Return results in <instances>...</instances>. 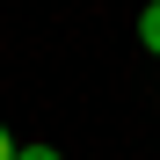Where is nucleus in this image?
<instances>
[{"label": "nucleus", "instance_id": "obj_3", "mask_svg": "<svg viewBox=\"0 0 160 160\" xmlns=\"http://www.w3.org/2000/svg\"><path fill=\"white\" fill-rule=\"evenodd\" d=\"M15 153H22V146H15V138H8V131H0V160H15Z\"/></svg>", "mask_w": 160, "mask_h": 160}, {"label": "nucleus", "instance_id": "obj_1", "mask_svg": "<svg viewBox=\"0 0 160 160\" xmlns=\"http://www.w3.org/2000/svg\"><path fill=\"white\" fill-rule=\"evenodd\" d=\"M138 44H146V51H153V58H160V0H153V8L138 15Z\"/></svg>", "mask_w": 160, "mask_h": 160}, {"label": "nucleus", "instance_id": "obj_2", "mask_svg": "<svg viewBox=\"0 0 160 160\" xmlns=\"http://www.w3.org/2000/svg\"><path fill=\"white\" fill-rule=\"evenodd\" d=\"M15 160H66V153H51V146H22Z\"/></svg>", "mask_w": 160, "mask_h": 160}]
</instances>
